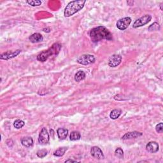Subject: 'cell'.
I'll return each mask as SVG.
<instances>
[{"instance_id": "6da1fadb", "label": "cell", "mask_w": 163, "mask_h": 163, "mask_svg": "<svg viewBox=\"0 0 163 163\" xmlns=\"http://www.w3.org/2000/svg\"><path fill=\"white\" fill-rule=\"evenodd\" d=\"M90 39L93 42L96 43L102 40H112V34L110 31L104 26H98L90 30L89 33Z\"/></svg>"}, {"instance_id": "7a4b0ae2", "label": "cell", "mask_w": 163, "mask_h": 163, "mask_svg": "<svg viewBox=\"0 0 163 163\" xmlns=\"http://www.w3.org/2000/svg\"><path fill=\"white\" fill-rule=\"evenodd\" d=\"M86 2V1L78 0V1H73L69 3L64 9V17H69L79 12L84 8Z\"/></svg>"}, {"instance_id": "3957f363", "label": "cell", "mask_w": 163, "mask_h": 163, "mask_svg": "<svg viewBox=\"0 0 163 163\" xmlns=\"http://www.w3.org/2000/svg\"><path fill=\"white\" fill-rule=\"evenodd\" d=\"M61 45L59 44L58 43H54V45H52L51 47H50L49 49L46 50V51L40 53L39 55L37 56V60L40 62H45L47 59L52 57V55H57L59 51H61Z\"/></svg>"}, {"instance_id": "277c9868", "label": "cell", "mask_w": 163, "mask_h": 163, "mask_svg": "<svg viewBox=\"0 0 163 163\" xmlns=\"http://www.w3.org/2000/svg\"><path fill=\"white\" fill-rule=\"evenodd\" d=\"M96 59L93 55L90 54H84L81 55L77 59V62L82 65H88L92 64L95 62Z\"/></svg>"}, {"instance_id": "5b68a950", "label": "cell", "mask_w": 163, "mask_h": 163, "mask_svg": "<svg viewBox=\"0 0 163 163\" xmlns=\"http://www.w3.org/2000/svg\"><path fill=\"white\" fill-rule=\"evenodd\" d=\"M152 17L150 15H145L143 17L139 18L138 19H137L135 22H134L133 27L134 28H137L141 26H143L148 24L149 22L151 21Z\"/></svg>"}, {"instance_id": "8992f818", "label": "cell", "mask_w": 163, "mask_h": 163, "mask_svg": "<svg viewBox=\"0 0 163 163\" xmlns=\"http://www.w3.org/2000/svg\"><path fill=\"white\" fill-rule=\"evenodd\" d=\"M131 23V18L130 17H124L119 19L117 23V27L120 30H125L129 27Z\"/></svg>"}, {"instance_id": "52a82bcc", "label": "cell", "mask_w": 163, "mask_h": 163, "mask_svg": "<svg viewBox=\"0 0 163 163\" xmlns=\"http://www.w3.org/2000/svg\"><path fill=\"white\" fill-rule=\"evenodd\" d=\"M49 142V135L46 128L43 127L38 137V142L42 145H45Z\"/></svg>"}, {"instance_id": "ba28073f", "label": "cell", "mask_w": 163, "mask_h": 163, "mask_svg": "<svg viewBox=\"0 0 163 163\" xmlns=\"http://www.w3.org/2000/svg\"><path fill=\"white\" fill-rule=\"evenodd\" d=\"M122 56L119 54H114L108 59V64L110 67H116L121 64Z\"/></svg>"}, {"instance_id": "9c48e42d", "label": "cell", "mask_w": 163, "mask_h": 163, "mask_svg": "<svg viewBox=\"0 0 163 163\" xmlns=\"http://www.w3.org/2000/svg\"><path fill=\"white\" fill-rule=\"evenodd\" d=\"M21 50H17L15 51H7L4 52L0 56V59H3V60H9V59L17 57L21 53Z\"/></svg>"}, {"instance_id": "30bf717a", "label": "cell", "mask_w": 163, "mask_h": 163, "mask_svg": "<svg viewBox=\"0 0 163 163\" xmlns=\"http://www.w3.org/2000/svg\"><path fill=\"white\" fill-rule=\"evenodd\" d=\"M90 154H91V155L94 157L95 158L98 159H101L105 158V156L104 154H103L102 150H101V149L99 148V147L97 146L92 147L91 150H90Z\"/></svg>"}, {"instance_id": "8fae6325", "label": "cell", "mask_w": 163, "mask_h": 163, "mask_svg": "<svg viewBox=\"0 0 163 163\" xmlns=\"http://www.w3.org/2000/svg\"><path fill=\"white\" fill-rule=\"evenodd\" d=\"M146 149L150 153H155L159 150V144L155 142H150L147 145Z\"/></svg>"}, {"instance_id": "7c38bea8", "label": "cell", "mask_w": 163, "mask_h": 163, "mask_svg": "<svg viewBox=\"0 0 163 163\" xmlns=\"http://www.w3.org/2000/svg\"><path fill=\"white\" fill-rule=\"evenodd\" d=\"M142 133L138 132V131H133V132H129L126 134H125L122 137V140H129L133 138H136L140 136H142Z\"/></svg>"}, {"instance_id": "4fadbf2b", "label": "cell", "mask_w": 163, "mask_h": 163, "mask_svg": "<svg viewBox=\"0 0 163 163\" xmlns=\"http://www.w3.org/2000/svg\"><path fill=\"white\" fill-rule=\"evenodd\" d=\"M29 40L31 42L34 43H38L42 42V41L43 40V38L41 34L36 33L33 34L32 35H31L29 37Z\"/></svg>"}, {"instance_id": "5bb4252c", "label": "cell", "mask_w": 163, "mask_h": 163, "mask_svg": "<svg viewBox=\"0 0 163 163\" xmlns=\"http://www.w3.org/2000/svg\"><path fill=\"white\" fill-rule=\"evenodd\" d=\"M59 138L60 140H64L66 138L68 134V130L64 128H59L57 131Z\"/></svg>"}, {"instance_id": "9a60e30c", "label": "cell", "mask_w": 163, "mask_h": 163, "mask_svg": "<svg viewBox=\"0 0 163 163\" xmlns=\"http://www.w3.org/2000/svg\"><path fill=\"white\" fill-rule=\"evenodd\" d=\"M21 143L23 146L29 148L33 145V140L31 137H24L21 140Z\"/></svg>"}, {"instance_id": "2e32d148", "label": "cell", "mask_w": 163, "mask_h": 163, "mask_svg": "<svg viewBox=\"0 0 163 163\" xmlns=\"http://www.w3.org/2000/svg\"><path fill=\"white\" fill-rule=\"evenodd\" d=\"M86 77V75L85 73V72L83 71H78L75 75V80L77 82H80L81 80L85 79Z\"/></svg>"}, {"instance_id": "e0dca14e", "label": "cell", "mask_w": 163, "mask_h": 163, "mask_svg": "<svg viewBox=\"0 0 163 163\" xmlns=\"http://www.w3.org/2000/svg\"><path fill=\"white\" fill-rule=\"evenodd\" d=\"M122 114V110L121 109H114L111 112L110 114V117L112 119H117L119 117H120V115Z\"/></svg>"}, {"instance_id": "ac0fdd59", "label": "cell", "mask_w": 163, "mask_h": 163, "mask_svg": "<svg viewBox=\"0 0 163 163\" xmlns=\"http://www.w3.org/2000/svg\"><path fill=\"white\" fill-rule=\"evenodd\" d=\"M67 150H68L67 147H61V148H59L58 149L55 150V151L54 152V155L57 157H61L64 154Z\"/></svg>"}, {"instance_id": "d6986e66", "label": "cell", "mask_w": 163, "mask_h": 163, "mask_svg": "<svg viewBox=\"0 0 163 163\" xmlns=\"http://www.w3.org/2000/svg\"><path fill=\"white\" fill-rule=\"evenodd\" d=\"M80 138H81V134L78 131H73V132L70 134V139L71 141L78 140L80 139Z\"/></svg>"}, {"instance_id": "ffe728a7", "label": "cell", "mask_w": 163, "mask_h": 163, "mask_svg": "<svg viewBox=\"0 0 163 163\" xmlns=\"http://www.w3.org/2000/svg\"><path fill=\"white\" fill-rule=\"evenodd\" d=\"M24 124L25 122L23 121L20 120V119H17V120L14 122V126L16 128V129H21V128L24 126Z\"/></svg>"}, {"instance_id": "44dd1931", "label": "cell", "mask_w": 163, "mask_h": 163, "mask_svg": "<svg viewBox=\"0 0 163 163\" xmlns=\"http://www.w3.org/2000/svg\"><path fill=\"white\" fill-rule=\"evenodd\" d=\"M115 155L117 158L119 159L123 158L124 157V151L121 148H117L115 151Z\"/></svg>"}, {"instance_id": "7402d4cb", "label": "cell", "mask_w": 163, "mask_h": 163, "mask_svg": "<svg viewBox=\"0 0 163 163\" xmlns=\"http://www.w3.org/2000/svg\"><path fill=\"white\" fill-rule=\"evenodd\" d=\"M159 29H160V25L158 23H153L149 27V31H159Z\"/></svg>"}, {"instance_id": "603a6c76", "label": "cell", "mask_w": 163, "mask_h": 163, "mask_svg": "<svg viewBox=\"0 0 163 163\" xmlns=\"http://www.w3.org/2000/svg\"><path fill=\"white\" fill-rule=\"evenodd\" d=\"M47 150L46 149L40 150L36 153L37 156L38 157V158H45V157L47 155Z\"/></svg>"}, {"instance_id": "cb8c5ba5", "label": "cell", "mask_w": 163, "mask_h": 163, "mask_svg": "<svg viewBox=\"0 0 163 163\" xmlns=\"http://www.w3.org/2000/svg\"><path fill=\"white\" fill-rule=\"evenodd\" d=\"M27 3L33 7H38L42 4V1L38 0H33V1H27Z\"/></svg>"}, {"instance_id": "d4e9b609", "label": "cell", "mask_w": 163, "mask_h": 163, "mask_svg": "<svg viewBox=\"0 0 163 163\" xmlns=\"http://www.w3.org/2000/svg\"><path fill=\"white\" fill-rule=\"evenodd\" d=\"M155 130L159 133H162L163 131V124L162 122L158 124L155 127Z\"/></svg>"}, {"instance_id": "484cf974", "label": "cell", "mask_w": 163, "mask_h": 163, "mask_svg": "<svg viewBox=\"0 0 163 163\" xmlns=\"http://www.w3.org/2000/svg\"><path fill=\"white\" fill-rule=\"evenodd\" d=\"M43 31L45 33H49L50 31H51V29H50L49 27H47V28H44V29H43Z\"/></svg>"}, {"instance_id": "4316f807", "label": "cell", "mask_w": 163, "mask_h": 163, "mask_svg": "<svg viewBox=\"0 0 163 163\" xmlns=\"http://www.w3.org/2000/svg\"><path fill=\"white\" fill-rule=\"evenodd\" d=\"M77 162V161H73V160H71V159H68L67 161H66L65 162Z\"/></svg>"}, {"instance_id": "83f0119b", "label": "cell", "mask_w": 163, "mask_h": 163, "mask_svg": "<svg viewBox=\"0 0 163 163\" xmlns=\"http://www.w3.org/2000/svg\"><path fill=\"white\" fill-rule=\"evenodd\" d=\"M160 6H161V10H162V4H161V5H160Z\"/></svg>"}]
</instances>
